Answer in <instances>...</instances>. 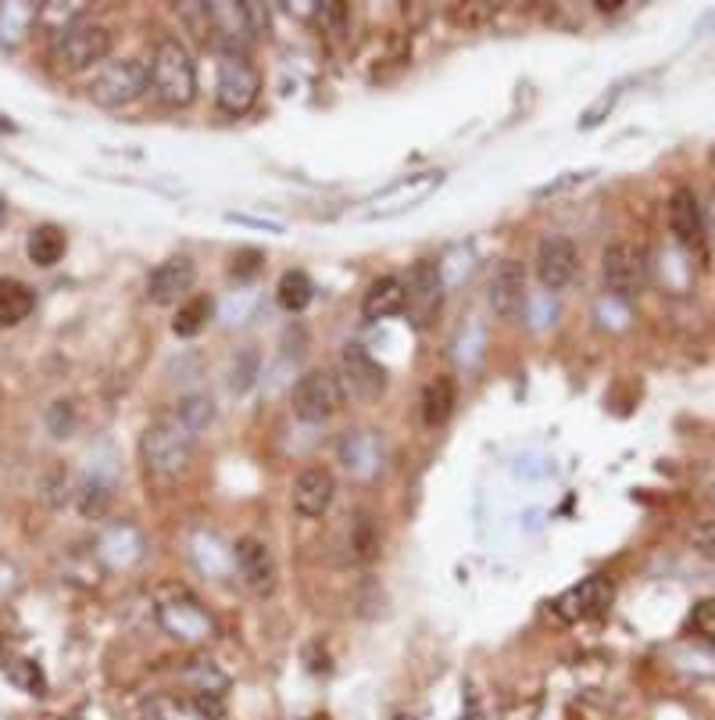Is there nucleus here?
I'll list each match as a JSON object with an SVG mask.
<instances>
[{"label":"nucleus","instance_id":"15","mask_svg":"<svg viewBox=\"0 0 715 720\" xmlns=\"http://www.w3.org/2000/svg\"><path fill=\"white\" fill-rule=\"evenodd\" d=\"M669 229H672V237L680 240L687 251H701V248H705V209L698 204L691 187L672 190V198H669Z\"/></svg>","mask_w":715,"mask_h":720},{"label":"nucleus","instance_id":"30","mask_svg":"<svg viewBox=\"0 0 715 720\" xmlns=\"http://www.w3.org/2000/svg\"><path fill=\"white\" fill-rule=\"evenodd\" d=\"M47 430L55 437H69L75 430V409L69 402H55L47 409Z\"/></svg>","mask_w":715,"mask_h":720},{"label":"nucleus","instance_id":"33","mask_svg":"<svg viewBox=\"0 0 715 720\" xmlns=\"http://www.w3.org/2000/svg\"><path fill=\"white\" fill-rule=\"evenodd\" d=\"M583 179H591V173H569V176H562V179H555V184L540 187L537 194H540V198H548V194H562L565 187H580Z\"/></svg>","mask_w":715,"mask_h":720},{"label":"nucleus","instance_id":"14","mask_svg":"<svg viewBox=\"0 0 715 720\" xmlns=\"http://www.w3.org/2000/svg\"><path fill=\"white\" fill-rule=\"evenodd\" d=\"M444 184V176L440 173H419L405 179V184H394L390 190H383L380 198H372L366 204V219H390V215H405L415 204H422L433 190Z\"/></svg>","mask_w":715,"mask_h":720},{"label":"nucleus","instance_id":"19","mask_svg":"<svg viewBox=\"0 0 715 720\" xmlns=\"http://www.w3.org/2000/svg\"><path fill=\"white\" fill-rule=\"evenodd\" d=\"M212 15H215L212 25L223 33L226 50L243 47L258 33V19H251L254 4H212Z\"/></svg>","mask_w":715,"mask_h":720},{"label":"nucleus","instance_id":"1","mask_svg":"<svg viewBox=\"0 0 715 720\" xmlns=\"http://www.w3.org/2000/svg\"><path fill=\"white\" fill-rule=\"evenodd\" d=\"M151 83L168 108H190L198 97V69H193L190 50L179 40H162L154 47Z\"/></svg>","mask_w":715,"mask_h":720},{"label":"nucleus","instance_id":"2","mask_svg":"<svg viewBox=\"0 0 715 720\" xmlns=\"http://www.w3.org/2000/svg\"><path fill=\"white\" fill-rule=\"evenodd\" d=\"M151 90V66L140 58H119L111 61V66H104L94 83H90V101H94L97 108H126L140 101L143 94Z\"/></svg>","mask_w":715,"mask_h":720},{"label":"nucleus","instance_id":"9","mask_svg":"<svg viewBox=\"0 0 715 720\" xmlns=\"http://www.w3.org/2000/svg\"><path fill=\"white\" fill-rule=\"evenodd\" d=\"M612 599H616V585L601 574H591V577H583L580 585L562 591V595L555 599V610L569 624L597 621V616H605L608 610H612Z\"/></svg>","mask_w":715,"mask_h":720},{"label":"nucleus","instance_id":"31","mask_svg":"<svg viewBox=\"0 0 715 720\" xmlns=\"http://www.w3.org/2000/svg\"><path fill=\"white\" fill-rule=\"evenodd\" d=\"M691 624H694L698 635H705L708 641H715V599L698 602L694 613H691Z\"/></svg>","mask_w":715,"mask_h":720},{"label":"nucleus","instance_id":"23","mask_svg":"<svg viewBox=\"0 0 715 720\" xmlns=\"http://www.w3.org/2000/svg\"><path fill=\"white\" fill-rule=\"evenodd\" d=\"M311 298H315V284H311V276L305 273V269H286V273L279 276L276 284V302L283 312H305V308L311 305Z\"/></svg>","mask_w":715,"mask_h":720},{"label":"nucleus","instance_id":"37","mask_svg":"<svg viewBox=\"0 0 715 720\" xmlns=\"http://www.w3.org/2000/svg\"><path fill=\"white\" fill-rule=\"evenodd\" d=\"M4 215H8V204H4V198H0V226H4Z\"/></svg>","mask_w":715,"mask_h":720},{"label":"nucleus","instance_id":"4","mask_svg":"<svg viewBox=\"0 0 715 720\" xmlns=\"http://www.w3.org/2000/svg\"><path fill=\"white\" fill-rule=\"evenodd\" d=\"M262 94V75L243 50H223L218 55V86L215 101L226 115H247Z\"/></svg>","mask_w":715,"mask_h":720},{"label":"nucleus","instance_id":"10","mask_svg":"<svg viewBox=\"0 0 715 720\" xmlns=\"http://www.w3.org/2000/svg\"><path fill=\"white\" fill-rule=\"evenodd\" d=\"M198 284V265H193L190 255H172V259H165L162 265L151 269L147 276V298L151 305H162V308H179L183 298L193 291Z\"/></svg>","mask_w":715,"mask_h":720},{"label":"nucleus","instance_id":"35","mask_svg":"<svg viewBox=\"0 0 715 720\" xmlns=\"http://www.w3.org/2000/svg\"><path fill=\"white\" fill-rule=\"evenodd\" d=\"M601 15H616V11H627V4H594Z\"/></svg>","mask_w":715,"mask_h":720},{"label":"nucleus","instance_id":"25","mask_svg":"<svg viewBox=\"0 0 715 720\" xmlns=\"http://www.w3.org/2000/svg\"><path fill=\"white\" fill-rule=\"evenodd\" d=\"M212 420H215V402L207 394H201V391H190V394H183L179 398V405H176V423L183 430H190V434H201L204 427H212Z\"/></svg>","mask_w":715,"mask_h":720},{"label":"nucleus","instance_id":"34","mask_svg":"<svg viewBox=\"0 0 715 720\" xmlns=\"http://www.w3.org/2000/svg\"><path fill=\"white\" fill-rule=\"evenodd\" d=\"M315 15H319V22H326L330 29H344L347 8H344V4H319V8H315Z\"/></svg>","mask_w":715,"mask_h":720},{"label":"nucleus","instance_id":"3","mask_svg":"<svg viewBox=\"0 0 715 720\" xmlns=\"http://www.w3.org/2000/svg\"><path fill=\"white\" fill-rule=\"evenodd\" d=\"M140 452H143V462H147L151 473H158V477H183L190 470V459H193V434L183 430L179 423H154V427L143 434L140 441Z\"/></svg>","mask_w":715,"mask_h":720},{"label":"nucleus","instance_id":"11","mask_svg":"<svg viewBox=\"0 0 715 720\" xmlns=\"http://www.w3.org/2000/svg\"><path fill=\"white\" fill-rule=\"evenodd\" d=\"M601 276H605V287L612 294L633 298V294H641L647 284V262L633 244H612V248H605L601 255Z\"/></svg>","mask_w":715,"mask_h":720},{"label":"nucleus","instance_id":"26","mask_svg":"<svg viewBox=\"0 0 715 720\" xmlns=\"http://www.w3.org/2000/svg\"><path fill=\"white\" fill-rule=\"evenodd\" d=\"M111 484H104L100 477H90L83 487H80V498H75V503H80V512L86 520H100L104 512L111 509Z\"/></svg>","mask_w":715,"mask_h":720},{"label":"nucleus","instance_id":"20","mask_svg":"<svg viewBox=\"0 0 715 720\" xmlns=\"http://www.w3.org/2000/svg\"><path fill=\"white\" fill-rule=\"evenodd\" d=\"M64 251H69V237H64V229L55 223L36 226L33 234L25 237V255H29V262L40 269L58 265L64 259Z\"/></svg>","mask_w":715,"mask_h":720},{"label":"nucleus","instance_id":"18","mask_svg":"<svg viewBox=\"0 0 715 720\" xmlns=\"http://www.w3.org/2000/svg\"><path fill=\"white\" fill-rule=\"evenodd\" d=\"M401 312H405V280H397V276L372 280L366 298H361V316L380 323V319H394Z\"/></svg>","mask_w":715,"mask_h":720},{"label":"nucleus","instance_id":"6","mask_svg":"<svg viewBox=\"0 0 715 720\" xmlns=\"http://www.w3.org/2000/svg\"><path fill=\"white\" fill-rule=\"evenodd\" d=\"M344 398H347L344 383H341L336 373L311 369L294 383L290 405H294V416L301 423H326L330 416H336V409L344 405Z\"/></svg>","mask_w":715,"mask_h":720},{"label":"nucleus","instance_id":"16","mask_svg":"<svg viewBox=\"0 0 715 720\" xmlns=\"http://www.w3.org/2000/svg\"><path fill=\"white\" fill-rule=\"evenodd\" d=\"M336 495V481L326 467H305L294 481V509L308 520L326 517Z\"/></svg>","mask_w":715,"mask_h":720},{"label":"nucleus","instance_id":"39","mask_svg":"<svg viewBox=\"0 0 715 720\" xmlns=\"http://www.w3.org/2000/svg\"><path fill=\"white\" fill-rule=\"evenodd\" d=\"M394 720H415V717H408V713H401V717H394Z\"/></svg>","mask_w":715,"mask_h":720},{"label":"nucleus","instance_id":"5","mask_svg":"<svg viewBox=\"0 0 715 720\" xmlns=\"http://www.w3.org/2000/svg\"><path fill=\"white\" fill-rule=\"evenodd\" d=\"M111 55V33L97 22H75L72 29L58 33L55 66L61 72H86Z\"/></svg>","mask_w":715,"mask_h":720},{"label":"nucleus","instance_id":"27","mask_svg":"<svg viewBox=\"0 0 715 720\" xmlns=\"http://www.w3.org/2000/svg\"><path fill=\"white\" fill-rule=\"evenodd\" d=\"M350 542H355V556L361 563H372L376 556H380V531H376L372 517L361 512V517L355 520V531H350Z\"/></svg>","mask_w":715,"mask_h":720},{"label":"nucleus","instance_id":"21","mask_svg":"<svg viewBox=\"0 0 715 720\" xmlns=\"http://www.w3.org/2000/svg\"><path fill=\"white\" fill-rule=\"evenodd\" d=\"M454 398H458V391H454L451 377H437L426 383V391H422V423L426 427H444V423L454 416Z\"/></svg>","mask_w":715,"mask_h":720},{"label":"nucleus","instance_id":"7","mask_svg":"<svg viewBox=\"0 0 715 720\" xmlns=\"http://www.w3.org/2000/svg\"><path fill=\"white\" fill-rule=\"evenodd\" d=\"M341 383H344V394L355 398L361 405H372L380 402L383 391H386V369L376 363V358L366 352V344L358 341H347L344 352H341Z\"/></svg>","mask_w":715,"mask_h":720},{"label":"nucleus","instance_id":"8","mask_svg":"<svg viewBox=\"0 0 715 720\" xmlns=\"http://www.w3.org/2000/svg\"><path fill=\"white\" fill-rule=\"evenodd\" d=\"M444 302V273L433 259H419L405 276V312L412 327H429Z\"/></svg>","mask_w":715,"mask_h":720},{"label":"nucleus","instance_id":"28","mask_svg":"<svg viewBox=\"0 0 715 720\" xmlns=\"http://www.w3.org/2000/svg\"><path fill=\"white\" fill-rule=\"evenodd\" d=\"M258 352L254 349H247V352H240L237 355V363H233V373H229V388H233V394H247L254 388V377H258Z\"/></svg>","mask_w":715,"mask_h":720},{"label":"nucleus","instance_id":"32","mask_svg":"<svg viewBox=\"0 0 715 720\" xmlns=\"http://www.w3.org/2000/svg\"><path fill=\"white\" fill-rule=\"evenodd\" d=\"M691 545L701 552V556H708V559H715V523H698L694 531H691Z\"/></svg>","mask_w":715,"mask_h":720},{"label":"nucleus","instance_id":"24","mask_svg":"<svg viewBox=\"0 0 715 720\" xmlns=\"http://www.w3.org/2000/svg\"><path fill=\"white\" fill-rule=\"evenodd\" d=\"M212 312H215V302L207 298V294H198V298H187V302L172 312V333H176L179 341L198 338V333L204 330L207 319H212Z\"/></svg>","mask_w":715,"mask_h":720},{"label":"nucleus","instance_id":"22","mask_svg":"<svg viewBox=\"0 0 715 720\" xmlns=\"http://www.w3.org/2000/svg\"><path fill=\"white\" fill-rule=\"evenodd\" d=\"M36 308V294L22 280L0 276V327H19Z\"/></svg>","mask_w":715,"mask_h":720},{"label":"nucleus","instance_id":"36","mask_svg":"<svg viewBox=\"0 0 715 720\" xmlns=\"http://www.w3.org/2000/svg\"><path fill=\"white\" fill-rule=\"evenodd\" d=\"M705 223H712V229H715V194L708 198V209H705Z\"/></svg>","mask_w":715,"mask_h":720},{"label":"nucleus","instance_id":"12","mask_svg":"<svg viewBox=\"0 0 715 720\" xmlns=\"http://www.w3.org/2000/svg\"><path fill=\"white\" fill-rule=\"evenodd\" d=\"M487 302L490 312L512 323L526 312V265L519 259H504L498 269H493V280L487 287Z\"/></svg>","mask_w":715,"mask_h":720},{"label":"nucleus","instance_id":"29","mask_svg":"<svg viewBox=\"0 0 715 720\" xmlns=\"http://www.w3.org/2000/svg\"><path fill=\"white\" fill-rule=\"evenodd\" d=\"M262 265H265V255H262V251H258V248H243V251L233 255L229 280H233V284H251V280L262 273Z\"/></svg>","mask_w":715,"mask_h":720},{"label":"nucleus","instance_id":"17","mask_svg":"<svg viewBox=\"0 0 715 720\" xmlns=\"http://www.w3.org/2000/svg\"><path fill=\"white\" fill-rule=\"evenodd\" d=\"M233 556H237V570L247 588L258 591V595H272V588H276V559H272L269 545L247 534L233 548Z\"/></svg>","mask_w":715,"mask_h":720},{"label":"nucleus","instance_id":"13","mask_svg":"<svg viewBox=\"0 0 715 720\" xmlns=\"http://www.w3.org/2000/svg\"><path fill=\"white\" fill-rule=\"evenodd\" d=\"M580 269V251L572 237H562V234H551L540 240L537 248V276L540 284L548 291H565L572 284V276H576Z\"/></svg>","mask_w":715,"mask_h":720},{"label":"nucleus","instance_id":"38","mask_svg":"<svg viewBox=\"0 0 715 720\" xmlns=\"http://www.w3.org/2000/svg\"><path fill=\"white\" fill-rule=\"evenodd\" d=\"M708 498H712V506H715V484L708 487Z\"/></svg>","mask_w":715,"mask_h":720}]
</instances>
